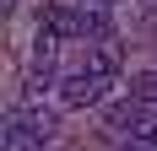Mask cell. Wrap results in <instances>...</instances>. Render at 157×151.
<instances>
[{
    "label": "cell",
    "mask_w": 157,
    "mask_h": 151,
    "mask_svg": "<svg viewBox=\"0 0 157 151\" xmlns=\"http://www.w3.org/2000/svg\"><path fill=\"white\" fill-rule=\"evenodd\" d=\"M49 135H54V113L49 108H27V103L6 108V130H0L6 151H44Z\"/></svg>",
    "instance_id": "cell-1"
},
{
    "label": "cell",
    "mask_w": 157,
    "mask_h": 151,
    "mask_svg": "<svg viewBox=\"0 0 157 151\" xmlns=\"http://www.w3.org/2000/svg\"><path fill=\"white\" fill-rule=\"evenodd\" d=\"M109 87H114V76H109V70L81 65V70H71V76L60 81V103H65V108H98L103 97H109Z\"/></svg>",
    "instance_id": "cell-2"
},
{
    "label": "cell",
    "mask_w": 157,
    "mask_h": 151,
    "mask_svg": "<svg viewBox=\"0 0 157 151\" xmlns=\"http://www.w3.org/2000/svg\"><path fill=\"white\" fill-rule=\"evenodd\" d=\"M103 119H109L114 135L125 140V135H136V124L146 119V103H141V97H119V103H109V113H103Z\"/></svg>",
    "instance_id": "cell-3"
},
{
    "label": "cell",
    "mask_w": 157,
    "mask_h": 151,
    "mask_svg": "<svg viewBox=\"0 0 157 151\" xmlns=\"http://www.w3.org/2000/svg\"><path fill=\"white\" fill-rule=\"evenodd\" d=\"M38 27H49V32H60L65 43H81V6H49Z\"/></svg>",
    "instance_id": "cell-4"
},
{
    "label": "cell",
    "mask_w": 157,
    "mask_h": 151,
    "mask_svg": "<svg viewBox=\"0 0 157 151\" xmlns=\"http://www.w3.org/2000/svg\"><path fill=\"white\" fill-rule=\"evenodd\" d=\"M119 60H125V54H119V43H114V38L92 43V54H87V65H92V70H109V76H119Z\"/></svg>",
    "instance_id": "cell-5"
},
{
    "label": "cell",
    "mask_w": 157,
    "mask_h": 151,
    "mask_svg": "<svg viewBox=\"0 0 157 151\" xmlns=\"http://www.w3.org/2000/svg\"><path fill=\"white\" fill-rule=\"evenodd\" d=\"M130 97H141L146 108H157V70H141V76H130Z\"/></svg>",
    "instance_id": "cell-6"
},
{
    "label": "cell",
    "mask_w": 157,
    "mask_h": 151,
    "mask_svg": "<svg viewBox=\"0 0 157 151\" xmlns=\"http://www.w3.org/2000/svg\"><path fill=\"white\" fill-rule=\"evenodd\" d=\"M119 151H157V146H152V140H141V135H125V140H119Z\"/></svg>",
    "instance_id": "cell-7"
},
{
    "label": "cell",
    "mask_w": 157,
    "mask_h": 151,
    "mask_svg": "<svg viewBox=\"0 0 157 151\" xmlns=\"http://www.w3.org/2000/svg\"><path fill=\"white\" fill-rule=\"evenodd\" d=\"M98 6H114V0H98Z\"/></svg>",
    "instance_id": "cell-8"
},
{
    "label": "cell",
    "mask_w": 157,
    "mask_h": 151,
    "mask_svg": "<svg viewBox=\"0 0 157 151\" xmlns=\"http://www.w3.org/2000/svg\"><path fill=\"white\" fill-rule=\"evenodd\" d=\"M54 151H71V146H54Z\"/></svg>",
    "instance_id": "cell-9"
}]
</instances>
